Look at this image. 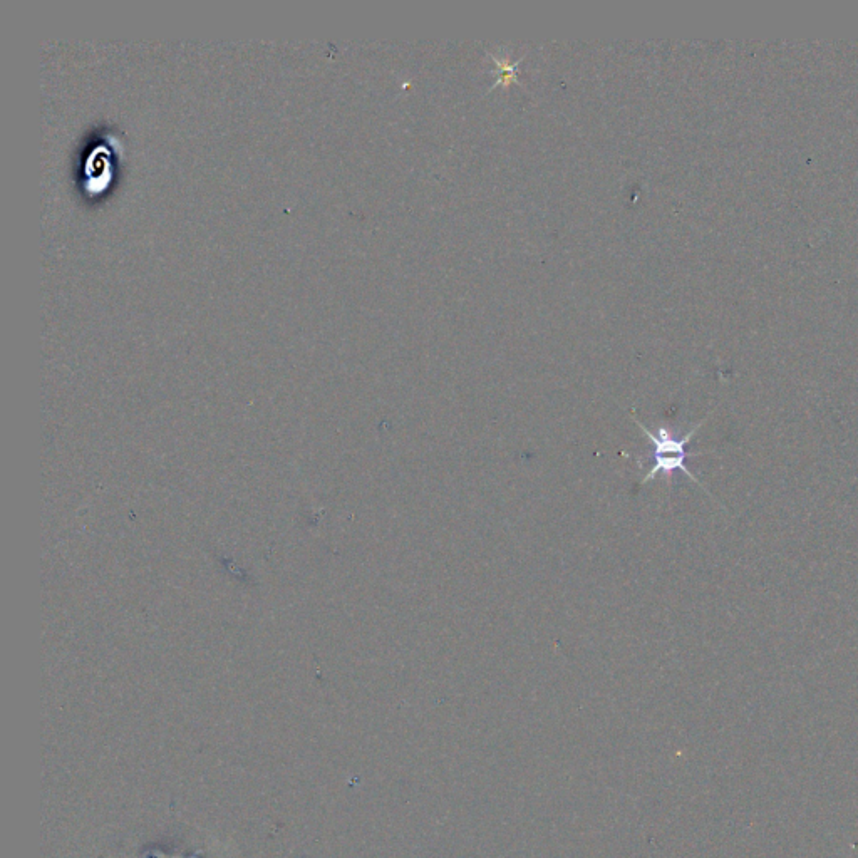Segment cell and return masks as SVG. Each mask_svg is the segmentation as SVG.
Here are the masks:
<instances>
[{"instance_id": "cell-1", "label": "cell", "mask_w": 858, "mask_h": 858, "mask_svg": "<svg viewBox=\"0 0 858 858\" xmlns=\"http://www.w3.org/2000/svg\"><path fill=\"white\" fill-rule=\"evenodd\" d=\"M709 416L703 419V421H699L694 428L689 429L688 433L683 436V438H679V436L674 435L671 429L666 428V426H659L657 428L656 433L651 431V429L646 428L641 421H637L636 423L639 428L644 431V435H646L647 440L651 441L652 446H654V465H652L651 470L647 471L646 476H644V480H642V485H646L649 481L656 480L657 475H666V478H671L672 473L674 471H683L684 475L688 476L689 480L694 481V483H698V485L703 486V483L696 478V476L689 471L688 465H686V461H688L689 455L688 453V445L693 440L694 435L698 433V429L706 423V419ZM706 490V488H704ZM708 492V490H706ZM709 493V492H708Z\"/></svg>"}]
</instances>
